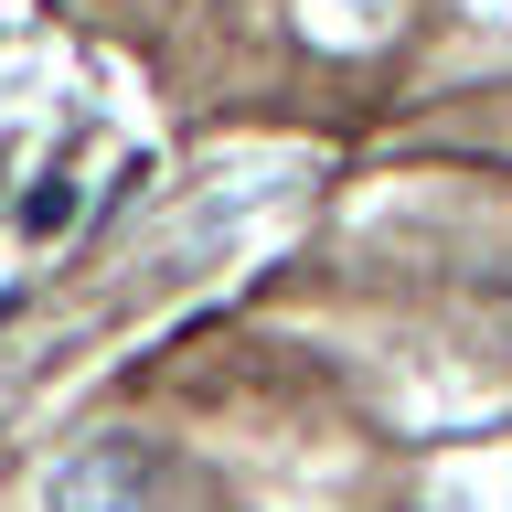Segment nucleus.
Segmentation results:
<instances>
[{
  "label": "nucleus",
  "mask_w": 512,
  "mask_h": 512,
  "mask_svg": "<svg viewBox=\"0 0 512 512\" xmlns=\"http://www.w3.org/2000/svg\"><path fill=\"white\" fill-rule=\"evenodd\" d=\"M43 502L54 512H182V491H171V459L150 438H96L54 470Z\"/></svg>",
  "instance_id": "obj_1"
},
{
  "label": "nucleus",
  "mask_w": 512,
  "mask_h": 512,
  "mask_svg": "<svg viewBox=\"0 0 512 512\" xmlns=\"http://www.w3.org/2000/svg\"><path fill=\"white\" fill-rule=\"evenodd\" d=\"M64 214H75V182H64V171H54V182H43V192H32V203H22V224H32V235H54Z\"/></svg>",
  "instance_id": "obj_2"
},
{
  "label": "nucleus",
  "mask_w": 512,
  "mask_h": 512,
  "mask_svg": "<svg viewBox=\"0 0 512 512\" xmlns=\"http://www.w3.org/2000/svg\"><path fill=\"white\" fill-rule=\"evenodd\" d=\"M11 310H22V288H0V331H11Z\"/></svg>",
  "instance_id": "obj_3"
}]
</instances>
